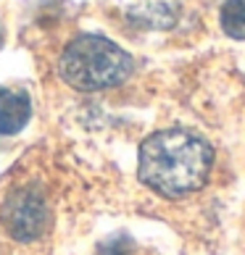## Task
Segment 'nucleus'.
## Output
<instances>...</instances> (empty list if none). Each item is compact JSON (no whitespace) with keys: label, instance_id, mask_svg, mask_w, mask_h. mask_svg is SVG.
I'll list each match as a JSON object with an SVG mask.
<instances>
[{"label":"nucleus","instance_id":"f257e3e1","mask_svg":"<svg viewBox=\"0 0 245 255\" xmlns=\"http://www.w3.org/2000/svg\"><path fill=\"white\" fill-rule=\"evenodd\" d=\"M211 163V145L190 129H161L140 147V179L164 197H185L201 190Z\"/></svg>","mask_w":245,"mask_h":255},{"label":"nucleus","instance_id":"f03ea898","mask_svg":"<svg viewBox=\"0 0 245 255\" xmlns=\"http://www.w3.org/2000/svg\"><path fill=\"white\" fill-rule=\"evenodd\" d=\"M61 79L74 90L98 92L121 84L132 74V55L116 42L98 34H84L69 42L58 63Z\"/></svg>","mask_w":245,"mask_h":255},{"label":"nucleus","instance_id":"7ed1b4c3","mask_svg":"<svg viewBox=\"0 0 245 255\" xmlns=\"http://www.w3.org/2000/svg\"><path fill=\"white\" fill-rule=\"evenodd\" d=\"M0 226L16 242L40 240L50 226V208L37 187H18L0 205Z\"/></svg>","mask_w":245,"mask_h":255},{"label":"nucleus","instance_id":"20e7f679","mask_svg":"<svg viewBox=\"0 0 245 255\" xmlns=\"http://www.w3.org/2000/svg\"><path fill=\"white\" fill-rule=\"evenodd\" d=\"M32 116V100L24 90L0 87V137H11L26 127Z\"/></svg>","mask_w":245,"mask_h":255},{"label":"nucleus","instance_id":"39448f33","mask_svg":"<svg viewBox=\"0 0 245 255\" xmlns=\"http://www.w3.org/2000/svg\"><path fill=\"white\" fill-rule=\"evenodd\" d=\"M222 29L235 40H245V0H227L219 13Z\"/></svg>","mask_w":245,"mask_h":255},{"label":"nucleus","instance_id":"423d86ee","mask_svg":"<svg viewBox=\"0 0 245 255\" xmlns=\"http://www.w3.org/2000/svg\"><path fill=\"white\" fill-rule=\"evenodd\" d=\"M127 248H129V240L124 234H114L111 240L103 242L100 255H127Z\"/></svg>","mask_w":245,"mask_h":255},{"label":"nucleus","instance_id":"0eeeda50","mask_svg":"<svg viewBox=\"0 0 245 255\" xmlns=\"http://www.w3.org/2000/svg\"><path fill=\"white\" fill-rule=\"evenodd\" d=\"M0 42H3V29H0Z\"/></svg>","mask_w":245,"mask_h":255}]
</instances>
